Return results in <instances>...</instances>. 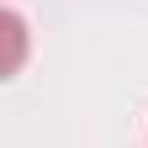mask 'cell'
Returning a JSON list of instances; mask_svg holds the SVG:
<instances>
[{
	"mask_svg": "<svg viewBox=\"0 0 148 148\" xmlns=\"http://www.w3.org/2000/svg\"><path fill=\"white\" fill-rule=\"evenodd\" d=\"M0 32H5V74H16L21 69V53H27V21L16 11H5L0 16Z\"/></svg>",
	"mask_w": 148,
	"mask_h": 148,
	"instance_id": "cell-1",
	"label": "cell"
}]
</instances>
